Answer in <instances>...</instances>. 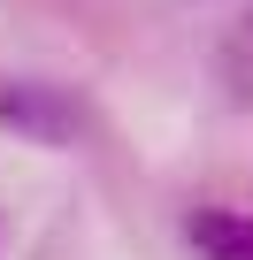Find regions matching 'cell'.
<instances>
[{
  "label": "cell",
  "mask_w": 253,
  "mask_h": 260,
  "mask_svg": "<svg viewBox=\"0 0 253 260\" xmlns=\"http://www.w3.org/2000/svg\"><path fill=\"white\" fill-rule=\"evenodd\" d=\"M0 122L23 130L31 146H77L85 138V107L54 84H0Z\"/></svg>",
  "instance_id": "6da1fadb"
},
{
  "label": "cell",
  "mask_w": 253,
  "mask_h": 260,
  "mask_svg": "<svg viewBox=\"0 0 253 260\" xmlns=\"http://www.w3.org/2000/svg\"><path fill=\"white\" fill-rule=\"evenodd\" d=\"M184 230H192V252H200V260H253V222H245V214L200 207Z\"/></svg>",
  "instance_id": "7a4b0ae2"
}]
</instances>
